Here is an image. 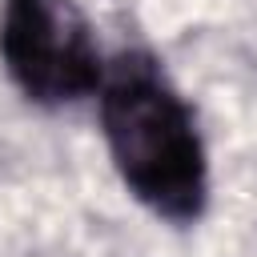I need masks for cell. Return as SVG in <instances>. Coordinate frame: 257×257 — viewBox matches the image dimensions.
Returning <instances> with one entry per match:
<instances>
[{"label": "cell", "instance_id": "obj_1", "mask_svg": "<svg viewBox=\"0 0 257 257\" xmlns=\"http://www.w3.org/2000/svg\"><path fill=\"white\" fill-rule=\"evenodd\" d=\"M100 124L120 181L157 217L197 221L209 193L205 145L189 104L145 52H124L100 76Z\"/></svg>", "mask_w": 257, "mask_h": 257}, {"label": "cell", "instance_id": "obj_2", "mask_svg": "<svg viewBox=\"0 0 257 257\" xmlns=\"http://www.w3.org/2000/svg\"><path fill=\"white\" fill-rule=\"evenodd\" d=\"M0 56L28 100L68 104L100 88L104 64L72 0H4Z\"/></svg>", "mask_w": 257, "mask_h": 257}]
</instances>
